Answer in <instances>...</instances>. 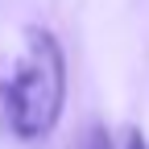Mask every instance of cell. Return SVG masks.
Segmentation results:
<instances>
[{
  "instance_id": "obj_2",
  "label": "cell",
  "mask_w": 149,
  "mask_h": 149,
  "mask_svg": "<svg viewBox=\"0 0 149 149\" xmlns=\"http://www.w3.org/2000/svg\"><path fill=\"white\" fill-rule=\"evenodd\" d=\"M91 149H149V141H145V133H137V128H124V141L112 145V137L100 128V133L91 137Z\"/></svg>"
},
{
  "instance_id": "obj_1",
  "label": "cell",
  "mask_w": 149,
  "mask_h": 149,
  "mask_svg": "<svg viewBox=\"0 0 149 149\" xmlns=\"http://www.w3.org/2000/svg\"><path fill=\"white\" fill-rule=\"evenodd\" d=\"M4 124L17 141H46L66 108V54L50 29H25V50L0 79Z\"/></svg>"
}]
</instances>
